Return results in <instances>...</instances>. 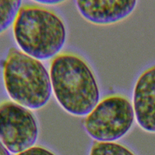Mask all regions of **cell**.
Masks as SVG:
<instances>
[{"instance_id":"obj_1","label":"cell","mask_w":155,"mask_h":155,"mask_svg":"<svg viewBox=\"0 0 155 155\" xmlns=\"http://www.w3.org/2000/svg\"><path fill=\"white\" fill-rule=\"evenodd\" d=\"M51 88L62 107L75 116L88 114L99 101L100 91L87 62L72 53H61L50 67Z\"/></svg>"},{"instance_id":"obj_2","label":"cell","mask_w":155,"mask_h":155,"mask_svg":"<svg viewBox=\"0 0 155 155\" xmlns=\"http://www.w3.org/2000/svg\"><path fill=\"white\" fill-rule=\"evenodd\" d=\"M13 31L22 52L38 60L55 57L66 39L61 18L53 11L39 5H22L13 24Z\"/></svg>"},{"instance_id":"obj_3","label":"cell","mask_w":155,"mask_h":155,"mask_svg":"<svg viewBox=\"0 0 155 155\" xmlns=\"http://www.w3.org/2000/svg\"><path fill=\"white\" fill-rule=\"evenodd\" d=\"M2 70L5 90L16 104L36 110L48 102L52 91L50 73L39 60L12 48Z\"/></svg>"},{"instance_id":"obj_4","label":"cell","mask_w":155,"mask_h":155,"mask_svg":"<svg viewBox=\"0 0 155 155\" xmlns=\"http://www.w3.org/2000/svg\"><path fill=\"white\" fill-rule=\"evenodd\" d=\"M134 117L133 105L128 97L114 94L99 101L87 115L84 127L94 139L100 142H113L127 133Z\"/></svg>"},{"instance_id":"obj_5","label":"cell","mask_w":155,"mask_h":155,"mask_svg":"<svg viewBox=\"0 0 155 155\" xmlns=\"http://www.w3.org/2000/svg\"><path fill=\"white\" fill-rule=\"evenodd\" d=\"M38 134L36 120L27 108L10 101L0 104V140L7 149L24 151L35 143Z\"/></svg>"},{"instance_id":"obj_6","label":"cell","mask_w":155,"mask_h":155,"mask_svg":"<svg viewBox=\"0 0 155 155\" xmlns=\"http://www.w3.org/2000/svg\"><path fill=\"white\" fill-rule=\"evenodd\" d=\"M132 105L139 125L147 131L155 133V64L138 77Z\"/></svg>"},{"instance_id":"obj_7","label":"cell","mask_w":155,"mask_h":155,"mask_svg":"<svg viewBox=\"0 0 155 155\" xmlns=\"http://www.w3.org/2000/svg\"><path fill=\"white\" fill-rule=\"evenodd\" d=\"M77 8L88 21L97 25L118 22L130 16L137 5L131 0L76 1Z\"/></svg>"},{"instance_id":"obj_8","label":"cell","mask_w":155,"mask_h":155,"mask_svg":"<svg viewBox=\"0 0 155 155\" xmlns=\"http://www.w3.org/2000/svg\"><path fill=\"white\" fill-rule=\"evenodd\" d=\"M21 4V1L0 0V33L13 24Z\"/></svg>"},{"instance_id":"obj_9","label":"cell","mask_w":155,"mask_h":155,"mask_svg":"<svg viewBox=\"0 0 155 155\" xmlns=\"http://www.w3.org/2000/svg\"><path fill=\"white\" fill-rule=\"evenodd\" d=\"M90 155H136L125 146L114 142H97L90 150Z\"/></svg>"},{"instance_id":"obj_10","label":"cell","mask_w":155,"mask_h":155,"mask_svg":"<svg viewBox=\"0 0 155 155\" xmlns=\"http://www.w3.org/2000/svg\"><path fill=\"white\" fill-rule=\"evenodd\" d=\"M16 155H55L49 150L40 147H31Z\"/></svg>"},{"instance_id":"obj_11","label":"cell","mask_w":155,"mask_h":155,"mask_svg":"<svg viewBox=\"0 0 155 155\" xmlns=\"http://www.w3.org/2000/svg\"><path fill=\"white\" fill-rule=\"evenodd\" d=\"M37 3H39L44 5H54L61 3L62 1L59 0H41L36 1Z\"/></svg>"},{"instance_id":"obj_12","label":"cell","mask_w":155,"mask_h":155,"mask_svg":"<svg viewBox=\"0 0 155 155\" xmlns=\"http://www.w3.org/2000/svg\"><path fill=\"white\" fill-rule=\"evenodd\" d=\"M0 155H10L6 147L0 140Z\"/></svg>"}]
</instances>
